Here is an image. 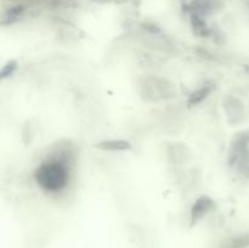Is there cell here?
Returning <instances> with one entry per match:
<instances>
[{
    "label": "cell",
    "instance_id": "1",
    "mask_svg": "<svg viewBox=\"0 0 249 248\" xmlns=\"http://www.w3.org/2000/svg\"><path fill=\"white\" fill-rule=\"evenodd\" d=\"M36 180L48 191H58L67 184V172L58 163H46L36 172Z\"/></svg>",
    "mask_w": 249,
    "mask_h": 248
}]
</instances>
